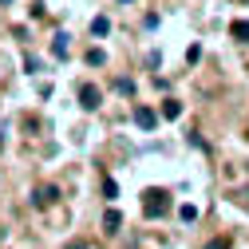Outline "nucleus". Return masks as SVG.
<instances>
[{
    "label": "nucleus",
    "mask_w": 249,
    "mask_h": 249,
    "mask_svg": "<svg viewBox=\"0 0 249 249\" xmlns=\"http://www.w3.org/2000/svg\"><path fill=\"white\" fill-rule=\"evenodd\" d=\"M166 210H170V194L166 190H146L142 194V213L146 217H162Z\"/></svg>",
    "instance_id": "nucleus-1"
},
{
    "label": "nucleus",
    "mask_w": 249,
    "mask_h": 249,
    "mask_svg": "<svg viewBox=\"0 0 249 249\" xmlns=\"http://www.w3.org/2000/svg\"><path fill=\"white\" fill-rule=\"evenodd\" d=\"M99 103H103V91H99L95 83H83V87H79V107H83V111H95Z\"/></svg>",
    "instance_id": "nucleus-2"
},
{
    "label": "nucleus",
    "mask_w": 249,
    "mask_h": 249,
    "mask_svg": "<svg viewBox=\"0 0 249 249\" xmlns=\"http://www.w3.org/2000/svg\"><path fill=\"white\" fill-rule=\"evenodd\" d=\"M135 127H142V131H154V127H159V115H154L150 107H135Z\"/></svg>",
    "instance_id": "nucleus-3"
},
{
    "label": "nucleus",
    "mask_w": 249,
    "mask_h": 249,
    "mask_svg": "<svg viewBox=\"0 0 249 249\" xmlns=\"http://www.w3.org/2000/svg\"><path fill=\"white\" fill-rule=\"evenodd\" d=\"M55 198H59L55 186H40V190H32V202H36V206H52Z\"/></svg>",
    "instance_id": "nucleus-4"
},
{
    "label": "nucleus",
    "mask_w": 249,
    "mask_h": 249,
    "mask_svg": "<svg viewBox=\"0 0 249 249\" xmlns=\"http://www.w3.org/2000/svg\"><path fill=\"white\" fill-rule=\"evenodd\" d=\"M230 36L241 40V44H249V20H233V24H230Z\"/></svg>",
    "instance_id": "nucleus-5"
},
{
    "label": "nucleus",
    "mask_w": 249,
    "mask_h": 249,
    "mask_svg": "<svg viewBox=\"0 0 249 249\" xmlns=\"http://www.w3.org/2000/svg\"><path fill=\"white\" fill-rule=\"evenodd\" d=\"M119 226H123L119 210H107V213H103V230H107V233H119Z\"/></svg>",
    "instance_id": "nucleus-6"
},
{
    "label": "nucleus",
    "mask_w": 249,
    "mask_h": 249,
    "mask_svg": "<svg viewBox=\"0 0 249 249\" xmlns=\"http://www.w3.org/2000/svg\"><path fill=\"white\" fill-rule=\"evenodd\" d=\"M111 32V20L107 16H95V20H91V36H107Z\"/></svg>",
    "instance_id": "nucleus-7"
},
{
    "label": "nucleus",
    "mask_w": 249,
    "mask_h": 249,
    "mask_svg": "<svg viewBox=\"0 0 249 249\" xmlns=\"http://www.w3.org/2000/svg\"><path fill=\"white\" fill-rule=\"evenodd\" d=\"M52 55H68V32H59L52 40Z\"/></svg>",
    "instance_id": "nucleus-8"
},
{
    "label": "nucleus",
    "mask_w": 249,
    "mask_h": 249,
    "mask_svg": "<svg viewBox=\"0 0 249 249\" xmlns=\"http://www.w3.org/2000/svg\"><path fill=\"white\" fill-rule=\"evenodd\" d=\"M87 64H91V68H103V64H107V52L91 48V52H87Z\"/></svg>",
    "instance_id": "nucleus-9"
},
{
    "label": "nucleus",
    "mask_w": 249,
    "mask_h": 249,
    "mask_svg": "<svg viewBox=\"0 0 249 249\" xmlns=\"http://www.w3.org/2000/svg\"><path fill=\"white\" fill-rule=\"evenodd\" d=\"M162 115H166V119H178V115H182V103H178V99H166V103H162Z\"/></svg>",
    "instance_id": "nucleus-10"
},
{
    "label": "nucleus",
    "mask_w": 249,
    "mask_h": 249,
    "mask_svg": "<svg viewBox=\"0 0 249 249\" xmlns=\"http://www.w3.org/2000/svg\"><path fill=\"white\" fill-rule=\"evenodd\" d=\"M178 217H182L186 226H190V222H198V206H182V210H178Z\"/></svg>",
    "instance_id": "nucleus-11"
},
{
    "label": "nucleus",
    "mask_w": 249,
    "mask_h": 249,
    "mask_svg": "<svg viewBox=\"0 0 249 249\" xmlns=\"http://www.w3.org/2000/svg\"><path fill=\"white\" fill-rule=\"evenodd\" d=\"M115 91H123V95H135V83H131V79H115Z\"/></svg>",
    "instance_id": "nucleus-12"
},
{
    "label": "nucleus",
    "mask_w": 249,
    "mask_h": 249,
    "mask_svg": "<svg viewBox=\"0 0 249 249\" xmlns=\"http://www.w3.org/2000/svg\"><path fill=\"white\" fill-rule=\"evenodd\" d=\"M103 194H107V198H119V186H115L111 178H103Z\"/></svg>",
    "instance_id": "nucleus-13"
},
{
    "label": "nucleus",
    "mask_w": 249,
    "mask_h": 249,
    "mask_svg": "<svg viewBox=\"0 0 249 249\" xmlns=\"http://www.w3.org/2000/svg\"><path fill=\"white\" fill-rule=\"evenodd\" d=\"M210 249H230V241H210Z\"/></svg>",
    "instance_id": "nucleus-14"
},
{
    "label": "nucleus",
    "mask_w": 249,
    "mask_h": 249,
    "mask_svg": "<svg viewBox=\"0 0 249 249\" xmlns=\"http://www.w3.org/2000/svg\"><path fill=\"white\" fill-rule=\"evenodd\" d=\"M0 4H12V0H0Z\"/></svg>",
    "instance_id": "nucleus-15"
},
{
    "label": "nucleus",
    "mask_w": 249,
    "mask_h": 249,
    "mask_svg": "<svg viewBox=\"0 0 249 249\" xmlns=\"http://www.w3.org/2000/svg\"><path fill=\"white\" fill-rule=\"evenodd\" d=\"M119 4H131V0H119Z\"/></svg>",
    "instance_id": "nucleus-16"
}]
</instances>
